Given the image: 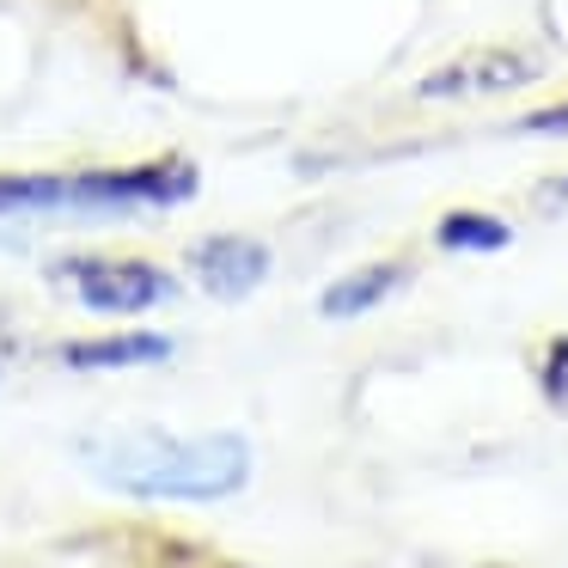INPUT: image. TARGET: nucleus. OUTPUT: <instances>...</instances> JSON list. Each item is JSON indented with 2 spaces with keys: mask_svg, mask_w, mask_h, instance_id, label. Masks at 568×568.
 Here are the masks:
<instances>
[{
  "mask_svg": "<svg viewBox=\"0 0 568 568\" xmlns=\"http://www.w3.org/2000/svg\"><path fill=\"white\" fill-rule=\"evenodd\" d=\"M87 470L135 501H226L251 483V440L239 428L123 434L87 446Z\"/></svg>",
  "mask_w": 568,
  "mask_h": 568,
  "instance_id": "1",
  "label": "nucleus"
},
{
  "mask_svg": "<svg viewBox=\"0 0 568 568\" xmlns=\"http://www.w3.org/2000/svg\"><path fill=\"white\" fill-rule=\"evenodd\" d=\"M202 172L178 153L148 165H99V172H0V221H104V214H160L190 202Z\"/></svg>",
  "mask_w": 568,
  "mask_h": 568,
  "instance_id": "2",
  "label": "nucleus"
},
{
  "mask_svg": "<svg viewBox=\"0 0 568 568\" xmlns=\"http://www.w3.org/2000/svg\"><path fill=\"white\" fill-rule=\"evenodd\" d=\"M55 287L74 294V306L99 312V318H141V312L178 300L172 270L148 257H116V251H68L50 263Z\"/></svg>",
  "mask_w": 568,
  "mask_h": 568,
  "instance_id": "3",
  "label": "nucleus"
},
{
  "mask_svg": "<svg viewBox=\"0 0 568 568\" xmlns=\"http://www.w3.org/2000/svg\"><path fill=\"white\" fill-rule=\"evenodd\" d=\"M544 80V55L519 50V43H483V50L453 55L446 68L422 74L416 99H495V92H519Z\"/></svg>",
  "mask_w": 568,
  "mask_h": 568,
  "instance_id": "4",
  "label": "nucleus"
},
{
  "mask_svg": "<svg viewBox=\"0 0 568 568\" xmlns=\"http://www.w3.org/2000/svg\"><path fill=\"white\" fill-rule=\"evenodd\" d=\"M270 245L251 233H209L190 245V275H196V287L209 300H251L263 282H270Z\"/></svg>",
  "mask_w": 568,
  "mask_h": 568,
  "instance_id": "5",
  "label": "nucleus"
},
{
  "mask_svg": "<svg viewBox=\"0 0 568 568\" xmlns=\"http://www.w3.org/2000/svg\"><path fill=\"white\" fill-rule=\"evenodd\" d=\"M172 361L165 331H116V336H80L62 348V367L74 373H129V367H160Z\"/></svg>",
  "mask_w": 568,
  "mask_h": 568,
  "instance_id": "6",
  "label": "nucleus"
},
{
  "mask_svg": "<svg viewBox=\"0 0 568 568\" xmlns=\"http://www.w3.org/2000/svg\"><path fill=\"white\" fill-rule=\"evenodd\" d=\"M404 282H409V263H397V257L361 263V270L336 275V282L324 287V294H318V312H324V318H367V312L385 306V300H392Z\"/></svg>",
  "mask_w": 568,
  "mask_h": 568,
  "instance_id": "7",
  "label": "nucleus"
},
{
  "mask_svg": "<svg viewBox=\"0 0 568 568\" xmlns=\"http://www.w3.org/2000/svg\"><path fill=\"white\" fill-rule=\"evenodd\" d=\"M434 239H440V251H470V257H489V251L514 245V226H507L501 214H483V209H453V214H440Z\"/></svg>",
  "mask_w": 568,
  "mask_h": 568,
  "instance_id": "8",
  "label": "nucleus"
},
{
  "mask_svg": "<svg viewBox=\"0 0 568 568\" xmlns=\"http://www.w3.org/2000/svg\"><path fill=\"white\" fill-rule=\"evenodd\" d=\"M538 385H544L550 404H568V331L550 336V348H544V361H538Z\"/></svg>",
  "mask_w": 568,
  "mask_h": 568,
  "instance_id": "9",
  "label": "nucleus"
},
{
  "mask_svg": "<svg viewBox=\"0 0 568 568\" xmlns=\"http://www.w3.org/2000/svg\"><path fill=\"white\" fill-rule=\"evenodd\" d=\"M519 129H526V135H568V104H550V111H531Z\"/></svg>",
  "mask_w": 568,
  "mask_h": 568,
  "instance_id": "10",
  "label": "nucleus"
}]
</instances>
